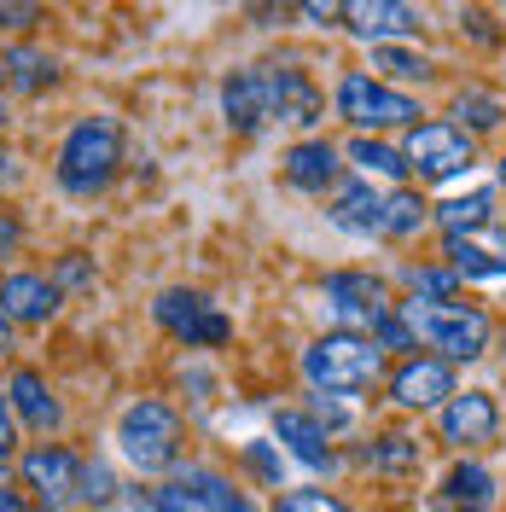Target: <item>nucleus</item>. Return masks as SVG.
<instances>
[{
    "label": "nucleus",
    "mask_w": 506,
    "mask_h": 512,
    "mask_svg": "<svg viewBox=\"0 0 506 512\" xmlns=\"http://www.w3.org/2000/svg\"><path fill=\"white\" fill-rule=\"evenodd\" d=\"M117 460L140 478H169L187 460V419L169 396H128L117 425H111Z\"/></svg>",
    "instance_id": "f257e3e1"
},
{
    "label": "nucleus",
    "mask_w": 506,
    "mask_h": 512,
    "mask_svg": "<svg viewBox=\"0 0 506 512\" xmlns=\"http://www.w3.org/2000/svg\"><path fill=\"white\" fill-rule=\"evenodd\" d=\"M297 373H303V384H309L315 396L361 402V396L384 390L390 355H384L373 338H361V332H320V338H309V344H303V355H297Z\"/></svg>",
    "instance_id": "f03ea898"
},
{
    "label": "nucleus",
    "mask_w": 506,
    "mask_h": 512,
    "mask_svg": "<svg viewBox=\"0 0 506 512\" xmlns=\"http://www.w3.org/2000/svg\"><path fill=\"white\" fill-rule=\"evenodd\" d=\"M123 175V123L88 111L59 134V152H53V181L64 198H99Z\"/></svg>",
    "instance_id": "7ed1b4c3"
},
{
    "label": "nucleus",
    "mask_w": 506,
    "mask_h": 512,
    "mask_svg": "<svg viewBox=\"0 0 506 512\" xmlns=\"http://www.w3.org/2000/svg\"><path fill=\"white\" fill-rule=\"evenodd\" d=\"M396 315H402V326L413 332V344L431 350V355H443L448 367L477 361V355H489V344H495V320H489V309L460 303V297H448V303L396 297Z\"/></svg>",
    "instance_id": "20e7f679"
},
{
    "label": "nucleus",
    "mask_w": 506,
    "mask_h": 512,
    "mask_svg": "<svg viewBox=\"0 0 506 512\" xmlns=\"http://www.w3.org/2000/svg\"><path fill=\"white\" fill-rule=\"evenodd\" d=\"M332 111L344 117L355 134H408L413 123H425V105L402 88H390L379 82L373 70H344L338 76V88H332Z\"/></svg>",
    "instance_id": "39448f33"
},
{
    "label": "nucleus",
    "mask_w": 506,
    "mask_h": 512,
    "mask_svg": "<svg viewBox=\"0 0 506 512\" xmlns=\"http://www.w3.org/2000/svg\"><path fill=\"white\" fill-rule=\"evenodd\" d=\"M320 315H326V332H361V338H373L384 320L396 315V291L373 268H332L320 280Z\"/></svg>",
    "instance_id": "423d86ee"
},
{
    "label": "nucleus",
    "mask_w": 506,
    "mask_h": 512,
    "mask_svg": "<svg viewBox=\"0 0 506 512\" xmlns=\"http://www.w3.org/2000/svg\"><path fill=\"white\" fill-rule=\"evenodd\" d=\"M152 320H158L163 338H175L181 350H222V344H233V315L198 286L158 291L152 297Z\"/></svg>",
    "instance_id": "0eeeda50"
},
{
    "label": "nucleus",
    "mask_w": 506,
    "mask_h": 512,
    "mask_svg": "<svg viewBox=\"0 0 506 512\" xmlns=\"http://www.w3.org/2000/svg\"><path fill=\"white\" fill-rule=\"evenodd\" d=\"M402 152H408L413 181L425 187H443V181H460L477 169V140L466 128H454L448 117H425L402 134Z\"/></svg>",
    "instance_id": "6e6552de"
},
{
    "label": "nucleus",
    "mask_w": 506,
    "mask_h": 512,
    "mask_svg": "<svg viewBox=\"0 0 506 512\" xmlns=\"http://www.w3.org/2000/svg\"><path fill=\"white\" fill-rule=\"evenodd\" d=\"M18 489L30 501H47V507L76 512V478H82V448L59 443V437H35V443L18 448V466H12Z\"/></svg>",
    "instance_id": "1a4fd4ad"
},
{
    "label": "nucleus",
    "mask_w": 506,
    "mask_h": 512,
    "mask_svg": "<svg viewBox=\"0 0 506 512\" xmlns=\"http://www.w3.org/2000/svg\"><path fill=\"white\" fill-rule=\"evenodd\" d=\"M454 390H460L454 367H448L443 355H431V350L396 355L390 373H384V402H390L396 414H437Z\"/></svg>",
    "instance_id": "9d476101"
},
{
    "label": "nucleus",
    "mask_w": 506,
    "mask_h": 512,
    "mask_svg": "<svg viewBox=\"0 0 506 512\" xmlns=\"http://www.w3.org/2000/svg\"><path fill=\"white\" fill-rule=\"evenodd\" d=\"M437 437L454 454H477L501 437V402L495 390H454L443 408H437Z\"/></svg>",
    "instance_id": "9b49d317"
},
{
    "label": "nucleus",
    "mask_w": 506,
    "mask_h": 512,
    "mask_svg": "<svg viewBox=\"0 0 506 512\" xmlns=\"http://www.w3.org/2000/svg\"><path fill=\"white\" fill-rule=\"evenodd\" d=\"M0 396H6V408H12L18 431H24L30 443L64 431V402H59V390H53V379H47L41 367H12L6 384H0Z\"/></svg>",
    "instance_id": "f8f14e48"
},
{
    "label": "nucleus",
    "mask_w": 506,
    "mask_h": 512,
    "mask_svg": "<svg viewBox=\"0 0 506 512\" xmlns=\"http://www.w3.org/2000/svg\"><path fill=\"white\" fill-rule=\"evenodd\" d=\"M262 76H268V117L274 128H320L326 123V94H320V82L303 70V64H262Z\"/></svg>",
    "instance_id": "ddd939ff"
},
{
    "label": "nucleus",
    "mask_w": 506,
    "mask_h": 512,
    "mask_svg": "<svg viewBox=\"0 0 506 512\" xmlns=\"http://www.w3.org/2000/svg\"><path fill=\"white\" fill-rule=\"evenodd\" d=\"M64 309V291L53 274L41 268H6L0 274V315L12 320V332H35L47 320H59Z\"/></svg>",
    "instance_id": "4468645a"
},
{
    "label": "nucleus",
    "mask_w": 506,
    "mask_h": 512,
    "mask_svg": "<svg viewBox=\"0 0 506 512\" xmlns=\"http://www.w3.org/2000/svg\"><path fill=\"white\" fill-rule=\"evenodd\" d=\"M338 30H349L361 47H396V41H419L425 18L413 0H349Z\"/></svg>",
    "instance_id": "2eb2a0df"
},
{
    "label": "nucleus",
    "mask_w": 506,
    "mask_h": 512,
    "mask_svg": "<svg viewBox=\"0 0 506 512\" xmlns=\"http://www.w3.org/2000/svg\"><path fill=\"white\" fill-rule=\"evenodd\" d=\"M280 175L291 192H309V198H326V192L344 181V146H332L326 134H303V140H291L280 158Z\"/></svg>",
    "instance_id": "dca6fc26"
},
{
    "label": "nucleus",
    "mask_w": 506,
    "mask_h": 512,
    "mask_svg": "<svg viewBox=\"0 0 506 512\" xmlns=\"http://www.w3.org/2000/svg\"><path fill=\"white\" fill-rule=\"evenodd\" d=\"M222 123L239 134V140H256V134H268L274 117H268V76H262V64H239V70H227L222 76Z\"/></svg>",
    "instance_id": "f3484780"
},
{
    "label": "nucleus",
    "mask_w": 506,
    "mask_h": 512,
    "mask_svg": "<svg viewBox=\"0 0 506 512\" xmlns=\"http://www.w3.org/2000/svg\"><path fill=\"white\" fill-rule=\"evenodd\" d=\"M274 443H280V454L297 460L303 472H332V466H338V448L326 437V425H320L303 402H297V408H274Z\"/></svg>",
    "instance_id": "a211bd4d"
},
{
    "label": "nucleus",
    "mask_w": 506,
    "mask_h": 512,
    "mask_svg": "<svg viewBox=\"0 0 506 512\" xmlns=\"http://www.w3.org/2000/svg\"><path fill=\"white\" fill-rule=\"evenodd\" d=\"M326 222L338 233H349V239H384V187L344 175L326 192Z\"/></svg>",
    "instance_id": "6ab92c4d"
},
{
    "label": "nucleus",
    "mask_w": 506,
    "mask_h": 512,
    "mask_svg": "<svg viewBox=\"0 0 506 512\" xmlns=\"http://www.w3.org/2000/svg\"><path fill=\"white\" fill-rule=\"evenodd\" d=\"M59 53L53 47H41V41H6L0 47V76H6V94L18 99H41L47 88H59Z\"/></svg>",
    "instance_id": "aec40b11"
},
{
    "label": "nucleus",
    "mask_w": 506,
    "mask_h": 512,
    "mask_svg": "<svg viewBox=\"0 0 506 512\" xmlns=\"http://www.w3.org/2000/svg\"><path fill=\"white\" fill-rule=\"evenodd\" d=\"M344 169L355 181H373V187H408L413 169H408V152L402 140H384V134H349L344 146Z\"/></svg>",
    "instance_id": "412c9836"
},
{
    "label": "nucleus",
    "mask_w": 506,
    "mask_h": 512,
    "mask_svg": "<svg viewBox=\"0 0 506 512\" xmlns=\"http://www.w3.org/2000/svg\"><path fill=\"white\" fill-rule=\"evenodd\" d=\"M443 262L477 286V280H506V239L495 227H483V233H443Z\"/></svg>",
    "instance_id": "4be33fe9"
},
{
    "label": "nucleus",
    "mask_w": 506,
    "mask_h": 512,
    "mask_svg": "<svg viewBox=\"0 0 506 512\" xmlns=\"http://www.w3.org/2000/svg\"><path fill=\"white\" fill-rule=\"evenodd\" d=\"M361 466L373 472V478H419V466H425V448H419V437L413 431H373L367 443H361Z\"/></svg>",
    "instance_id": "5701e85b"
},
{
    "label": "nucleus",
    "mask_w": 506,
    "mask_h": 512,
    "mask_svg": "<svg viewBox=\"0 0 506 512\" xmlns=\"http://www.w3.org/2000/svg\"><path fill=\"white\" fill-rule=\"evenodd\" d=\"M181 472L192 478L204 512H262V507H256V495L233 478L227 466H210V460H181Z\"/></svg>",
    "instance_id": "b1692460"
},
{
    "label": "nucleus",
    "mask_w": 506,
    "mask_h": 512,
    "mask_svg": "<svg viewBox=\"0 0 506 512\" xmlns=\"http://www.w3.org/2000/svg\"><path fill=\"white\" fill-rule=\"evenodd\" d=\"M373 59H367V70L379 76V82H390V88H425V82H437V59L431 53H419L413 41H396V47H367Z\"/></svg>",
    "instance_id": "393cba45"
},
{
    "label": "nucleus",
    "mask_w": 506,
    "mask_h": 512,
    "mask_svg": "<svg viewBox=\"0 0 506 512\" xmlns=\"http://www.w3.org/2000/svg\"><path fill=\"white\" fill-rule=\"evenodd\" d=\"M495 501H501V495H495V472L460 454L443 478V507L448 512H495Z\"/></svg>",
    "instance_id": "a878e982"
},
{
    "label": "nucleus",
    "mask_w": 506,
    "mask_h": 512,
    "mask_svg": "<svg viewBox=\"0 0 506 512\" xmlns=\"http://www.w3.org/2000/svg\"><path fill=\"white\" fill-rule=\"evenodd\" d=\"M448 123L466 128V134H495V128L506 123V99L495 94V88H477V82H466V88H454V99H448Z\"/></svg>",
    "instance_id": "bb28decb"
},
{
    "label": "nucleus",
    "mask_w": 506,
    "mask_h": 512,
    "mask_svg": "<svg viewBox=\"0 0 506 512\" xmlns=\"http://www.w3.org/2000/svg\"><path fill=\"white\" fill-rule=\"evenodd\" d=\"M431 227V198L419 187H390L384 192V239L390 245H408Z\"/></svg>",
    "instance_id": "cd10ccee"
},
{
    "label": "nucleus",
    "mask_w": 506,
    "mask_h": 512,
    "mask_svg": "<svg viewBox=\"0 0 506 512\" xmlns=\"http://www.w3.org/2000/svg\"><path fill=\"white\" fill-rule=\"evenodd\" d=\"M123 501V478L105 454H82V478H76V512H111Z\"/></svg>",
    "instance_id": "c85d7f7f"
},
{
    "label": "nucleus",
    "mask_w": 506,
    "mask_h": 512,
    "mask_svg": "<svg viewBox=\"0 0 506 512\" xmlns=\"http://www.w3.org/2000/svg\"><path fill=\"white\" fill-rule=\"evenodd\" d=\"M431 227H443V233H483V227H495V192H466V198L431 204Z\"/></svg>",
    "instance_id": "c756f323"
},
{
    "label": "nucleus",
    "mask_w": 506,
    "mask_h": 512,
    "mask_svg": "<svg viewBox=\"0 0 506 512\" xmlns=\"http://www.w3.org/2000/svg\"><path fill=\"white\" fill-rule=\"evenodd\" d=\"M396 280H402L408 297H419V303H448V297H460V274H454L448 262H402Z\"/></svg>",
    "instance_id": "7c9ffc66"
},
{
    "label": "nucleus",
    "mask_w": 506,
    "mask_h": 512,
    "mask_svg": "<svg viewBox=\"0 0 506 512\" xmlns=\"http://www.w3.org/2000/svg\"><path fill=\"white\" fill-rule=\"evenodd\" d=\"M146 495H152V512H204V501H198V489H192V478L181 466H175L169 478H152Z\"/></svg>",
    "instance_id": "2f4dec72"
},
{
    "label": "nucleus",
    "mask_w": 506,
    "mask_h": 512,
    "mask_svg": "<svg viewBox=\"0 0 506 512\" xmlns=\"http://www.w3.org/2000/svg\"><path fill=\"white\" fill-rule=\"evenodd\" d=\"M268 512H355V501H344L338 489L309 483V489H285V495H274V507Z\"/></svg>",
    "instance_id": "473e14b6"
},
{
    "label": "nucleus",
    "mask_w": 506,
    "mask_h": 512,
    "mask_svg": "<svg viewBox=\"0 0 506 512\" xmlns=\"http://www.w3.org/2000/svg\"><path fill=\"white\" fill-rule=\"evenodd\" d=\"M245 466H256V478L268 483V489H280L285 483V454H280V443H245Z\"/></svg>",
    "instance_id": "72a5a7b5"
},
{
    "label": "nucleus",
    "mask_w": 506,
    "mask_h": 512,
    "mask_svg": "<svg viewBox=\"0 0 506 512\" xmlns=\"http://www.w3.org/2000/svg\"><path fill=\"white\" fill-rule=\"evenodd\" d=\"M53 280H59V291H88L99 280V268L88 262V251H64L59 268H53Z\"/></svg>",
    "instance_id": "f704fd0d"
},
{
    "label": "nucleus",
    "mask_w": 506,
    "mask_h": 512,
    "mask_svg": "<svg viewBox=\"0 0 506 512\" xmlns=\"http://www.w3.org/2000/svg\"><path fill=\"white\" fill-rule=\"evenodd\" d=\"M35 24H41V0H0V30L30 41Z\"/></svg>",
    "instance_id": "c9c22d12"
},
{
    "label": "nucleus",
    "mask_w": 506,
    "mask_h": 512,
    "mask_svg": "<svg viewBox=\"0 0 506 512\" xmlns=\"http://www.w3.org/2000/svg\"><path fill=\"white\" fill-rule=\"evenodd\" d=\"M18 448H24V431H18V419L6 408V396H0V483H12V466H18Z\"/></svg>",
    "instance_id": "e433bc0d"
},
{
    "label": "nucleus",
    "mask_w": 506,
    "mask_h": 512,
    "mask_svg": "<svg viewBox=\"0 0 506 512\" xmlns=\"http://www.w3.org/2000/svg\"><path fill=\"white\" fill-rule=\"evenodd\" d=\"M303 408H309V414H315L320 425H326V437L349 431V408L338 402V396H315V390H309V402H303Z\"/></svg>",
    "instance_id": "4c0bfd02"
},
{
    "label": "nucleus",
    "mask_w": 506,
    "mask_h": 512,
    "mask_svg": "<svg viewBox=\"0 0 506 512\" xmlns=\"http://www.w3.org/2000/svg\"><path fill=\"white\" fill-rule=\"evenodd\" d=\"M245 12H251L256 30H285V18L297 12L291 0H245Z\"/></svg>",
    "instance_id": "58836bf2"
},
{
    "label": "nucleus",
    "mask_w": 506,
    "mask_h": 512,
    "mask_svg": "<svg viewBox=\"0 0 506 512\" xmlns=\"http://www.w3.org/2000/svg\"><path fill=\"white\" fill-rule=\"evenodd\" d=\"M460 30L472 35L477 47H501V30H495V18H489L483 6H466V12H460Z\"/></svg>",
    "instance_id": "ea45409f"
},
{
    "label": "nucleus",
    "mask_w": 506,
    "mask_h": 512,
    "mask_svg": "<svg viewBox=\"0 0 506 512\" xmlns=\"http://www.w3.org/2000/svg\"><path fill=\"white\" fill-rule=\"evenodd\" d=\"M291 6H297L315 30H332V24H344V6H349V0H291Z\"/></svg>",
    "instance_id": "a19ab883"
},
{
    "label": "nucleus",
    "mask_w": 506,
    "mask_h": 512,
    "mask_svg": "<svg viewBox=\"0 0 506 512\" xmlns=\"http://www.w3.org/2000/svg\"><path fill=\"white\" fill-rule=\"evenodd\" d=\"M24 251V216L0 204V256H18Z\"/></svg>",
    "instance_id": "79ce46f5"
},
{
    "label": "nucleus",
    "mask_w": 506,
    "mask_h": 512,
    "mask_svg": "<svg viewBox=\"0 0 506 512\" xmlns=\"http://www.w3.org/2000/svg\"><path fill=\"white\" fill-rule=\"evenodd\" d=\"M30 507H35V501L24 495V489H18V478L0 483V512H30Z\"/></svg>",
    "instance_id": "37998d69"
},
{
    "label": "nucleus",
    "mask_w": 506,
    "mask_h": 512,
    "mask_svg": "<svg viewBox=\"0 0 506 512\" xmlns=\"http://www.w3.org/2000/svg\"><path fill=\"white\" fill-rule=\"evenodd\" d=\"M495 175H501V192H506V152L495 158Z\"/></svg>",
    "instance_id": "c03bdc74"
},
{
    "label": "nucleus",
    "mask_w": 506,
    "mask_h": 512,
    "mask_svg": "<svg viewBox=\"0 0 506 512\" xmlns=\"http://www.w3.org/2000/svg\"><path fill=\"white\" fill-rule=\"evenodd\" d=\"M0 123H6V76H0Z\"/></svg>",
    "instance_id": "a18cd8bd"
},
{
    "label": "nucleus",
    "mask_w": 506,
    "mask_h": 512,
    "mask_svg": "<svg viewBox=\"0 0 506 512\" xmlns=\"http://www.w3.org/2000/svg\"><path fill=\"white\" fill-rule=\"evenodd\" d=\"M30 512H64V507H47V501H35V507Z\"/></svg>",
    "instance_id": "49530a36"
}]
</instances>
